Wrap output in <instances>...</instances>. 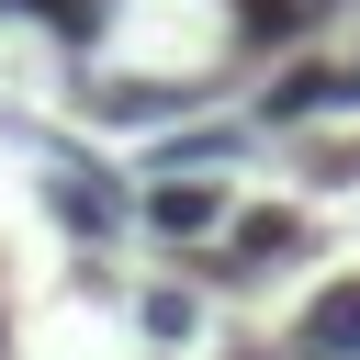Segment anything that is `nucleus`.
<instances>
[{"label": "nucleus", "instance_id": "nucleus-7", "mask_svg": "<svg viewBox=\"0 0 360 360\" xmlns=\"http://www.w3.org/2000/svg\"><path fill=\"white\" fill-rule=\"evenodd\" d=\"M304 11H326V0H248V22H236V34H248V45H292V34H304Z\"/></svg>", "mask_w": 360, "mask_h": 360}, {"label": "nucleus", "instance_id": "nucleus-4", "mask_svg": "<svg viewBox=\"0 0 360 360\" xmlns=\"http://www.w3.org/2000/svg\"><path fill=\"white\" fill-rule=\"evenodd\" d=\"M259 112H270V124H304V112H338V68H292V79H281V90L259 101Z\"/></svg>", "mask_w": 360, "mask_h": 360}, {"label": "nucleus", "instance_id": "nucleus-8", "mask_svg": "<svg viewBox=\"0 0 360 360\" xmlns=\"http://www.w3.org/2000/svg\"><path fill=\"white\" fill-rule=\"evenodd\" d=\"M135 315H146V338H180V326H191V292H146Z\"/></svg>", "mask_w": 360, "mask_h": 360}, {"label": "nucleus", "instance_id": "nucleus-2", "mask_svg": "<svg viewBox=\"0 0 360 360\" xmlns=\"http://www.w3.org/2000/svg\"><path fill=\"white\" fill-rule=\"evenodd\" d=\"M135 214H146L158 236H214V225H225V191H214V180H158Z\"/></svg>", "mask_w": 360, "mask_h": 360}, {"label": "nucleus", "instance_id": "nucleus-6", "mask_svg": "<svg viewBox=\"0 0 360 360\" xmlns=\"http://www.w3.org/2000/svg\"><path fill=\"white\" fill-rule=\"evenodd\" d=\"M90 112H101V124H169L180 90H90Z\"/></svg>", "mask_w": 360, "mask_h": 360}, {"label": "nucleus", "instance_id": "nucleus-3", "mask_svg": "<svg viewBox=\"0 0 360 360\" xmlns=\"http://www.w3.org/2000/svg\"><path fill=\"white\" fill-rule=\"evenodd\" d=\"M45 202H56V225H68V236H112V225H124V202H112L90 169H56V180H45Z\"/></svg>", "mask_w": 360, "mask_h": 360}, {"label": "nucleus", "instance_id": "nucleus-5", "mask_svg": "<svg viewBox=\"0 0 360 360\" xmlns=\"http://www.w3.org/2000/svg\"><path fill=\"white\" fill-rule=\"evenodd\" d=\"M292 248H304L292 214H236V259H248V270H259V259H292Z\"/></svg>", "mask_w": 360, "mask_h": 360}, {"label": "nucleus", "instance_id": "nucleus-1", "mask_svg": "<svg viewBox=\"0 0 360 360\" xmlns=\"http://www.w3.org/2000/svg\"><path fill=\"white\" fill-rule=\"evenodd\" d=\"M292 349H304V360H360V281H326L315 315L292 326Z\"/></svg>", "mask_w": 360, "mask_h": 360}, {"label": "nucleus", "instance_id": "nucleus-9", "mask_svg": "<svg viewBox=\"0 0 360 360\" xmlns=\"http://www.w3.org/2000/svg\"><path fill=\"white\" fill-rule=\"evenodd\" d=\"M349 101H360V68H338V112H349Z\"/></svg>", "mask_w": 360, "mask_h": 360}]
</instances>
